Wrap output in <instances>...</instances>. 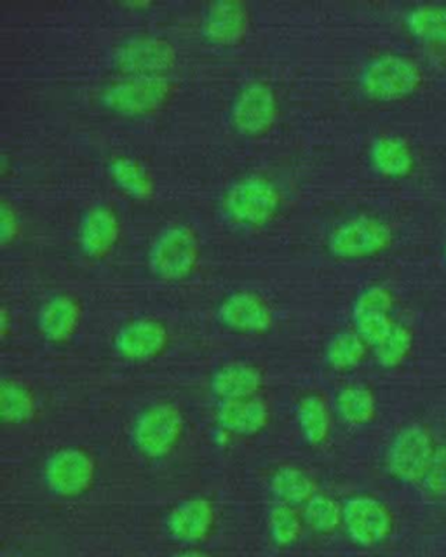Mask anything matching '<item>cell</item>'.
<instances>
[{
	"label": "cell",
	"mask_w": 446,
	"mask_h": 557,
	"mask_svg": "<svg viewBox=\"0 0 446 557\" xmlns=\"http://www.w3.org/2000/svg\"><path fill=\"white\" fill-rule=\"evenodd\" d=\"M281 200L276 183L262 174H246L225 188L220 209L233 225L260 228L280 213Z\"/></svg>",
	"instance_id": "obj_1"
},
{
	"label": "cell",
	"mask_w": 446,
	"mask_h": 557,
	"mask_svg": "<svg viewBox=\"0 0 446 557\" xmlns=\"http://www.w3.org/2000/svg\"><path fill=\"white\" fill-rule=\"evenodd\" d=\"M201 239L187 223L168 225L153 237L147 252L150 274L164 283H179L194 274L201 260Z\"/></svg>",
	"instance_id": "obj_2"
},
{
	"label": "cell",
	"mask_w": 446,
	"mask_h": 557,
	"mask_svg": "<svg viewBox=\"0 0 446 557\" xmlns=\"http://www.w3.org/2000/svg\"><path fill=\"white\" fill-rule=\"evenodd\" d=\"M185 434L182 409L168 400H159L136 414L129 441L138 455L149 460H161L175 451Z\"/></svg>",
	"instance_id": "obj_3"
},
{
	"label": "cell",
	"mask_w": 446,
	"mask_h": 557,
	"mask_svg": "<svg viewBox=\"0 0 446 557\" xmlns=\"http://www.w3.org/2000/svg\"><path fill=\"white\" fill-rule=\"evenodd\" d=\"M422 74L419 66L401 54H379L359 70L358 86L373 101L405 100L419 89Z\"/></svg>",
	"instance_id": "obj_4"
},
{
	"label": "cell",
	"mask_w": 446,
	"mask_h": 557,
	"mask_svg": "<svg viewBox=\"0 0 446 557\" xmlns=\"http://www.w3.org/2000/svg\"><path fill=\"white\" fill-rule=\"evenodd\" d=\"M171 95L168 77L121 75L101 89L100 101L109 112L123 117H145L158 112Z\"/></svg>",
	"instance_id": "obj_5"
},
{
	"label": "cell",
	"mask_w": 446,
	"mask_h": 557,
	"mask_svg": "<svg viewBox=\"0 0 446 557\" xmlns=\"http://www.w3.org/2000/svg\"><path fill=\"white\" fill-rule=\"evenodd\" d=\"M176 48L161 35H132L110 52V65L121 75L166 77L176 65Z\"/></svg>",
	"instance_id": "obj_6"
},
{
	"label": "cell",
	"mask_w": 446,
	"mask_h": 557,
	"mask_svg": "<svg viewBox=\"0 0 446 557\" xmlns=\"http://www.w3.org/2000/svg\"><path fill=\"white\" fill-rule=\"evenodd\" d=\"M393 231L375 216H355L333 226L326 237V252L335 260L356 261L376 257L389 248Z\"/></svg>",
	"instance_id": "obj_7"
},
{
	"label": "cell",
	"mask_w": 446,
	"mask_h": 557,
	"mask_svg": "<svg viewBox=\"0 0 446 557\" xmlns=\"http://www.w3.org/2000/svg\"><path fill=\"white\" fill-rule=\"evenodd\" d=\"M280 113L277 95L268 83L251 81L237 89L228 103L227 121L236 135L260 138L276 124Z\"/></svg>",
	"instance_id": "obj_8"
},
{
	"label": "cell",
	"mask_w": 446,
	"mask_h": 557,
	"mask_svg": "<svg viewBox=\"0 0 446 557\" xmlns=\"http://www.w3.org/2000/svg\"><path fill=\"white\" fill-rule=\"evenodd\" d=\"M42 475L49 493L60 498H77L95 484L97 461L86 449L66 446L49 455Z\"/></svg>",
	"instance_id": "obj_9"
},
{
	"label": "cell",
	"mask_w": 446,
	"mask_h": 557,
	"mask_svg": "<svg viewBox=\"0 0 446 557\" xmlns=\"http://www.w3.org/2000/svg\"><path fill=\"white\" fill-rule=\"evenodd\" d=\"M170 342V330L166 324L159 319L144 315L124 322L123 326L115 331L112 347L123 361L144 364L156 361L166 352Z\"/></svg>",
	"instance_id": "obj_10"
},
{
	"label": "cell",
	"mask_w": 446,
	"mask_h": 557,
	"mask_svg": "<svg viewBox=\"0 0 446 557\" xmlns=\"http://www.w3.org/2000/svg\"><path fill=\"white\" fill-rule=\"evenodd\" d=\"M433 437L422 426L402 429L387 451V469L402 483H417L424 479L434 457Z\"/></svg>",
	"instance_id": "obj_11"
},
{
	"label": "cell",
	"mask_w": 446,
	"mask_h": 557,
	"mask_svg": "<svg viewBox=\"0 0 446 557\" xmlns=\"http://www.w3.org/2000/svg\"><path fill=\"white\" fill-rule=\"evenodd\" d=\"M393 293L384 286L363 287L352 301L350 315L355 331L372 350L384 342L398 324L393 319Z\"/></svg>",
	"instance_id": "obj_12"
},
{
	"label": "cell",
	"mask_w": 446,
	"mask_h": 557,
	"mask_svg": "<svg viewBox=\"0 0 446 557\" xmlns=\"http://www.w3.org/2000/svg\"><path fill=\"white\" fill-rule=\"evenodd\" d=\"M216 319L225 330L237 335H265L274 326L271 305L253 292L228 293L216 307Z\"/></svg>",
	"instance_id": "obj_13"
},
{
	"label": "cell",
	"mask_w": 446,
	"mask_h": 557,
	"mask_svg": "<svg viewBox=\"0 0 446 557\" xmlns=\"http://www.w3.org/2000/svg\"><path fill=\"white\" fill-rule=\"evenodd\" d=\"M121 220L112 206L97 202L80 213L77 223V246L92 261L106 260L121 240Z\"/></svg>",
	"instance_id": "obj_14"
},
{
	"label": "cell",
	"mask_w": 446,
	"mask_h": 557,
	"mask_svg": "<svg viewBox=\"0 0 446 557\" xmlns=\"http://www.w3.org/2000/svg\"><path fill=\"white\" fill-rule=\"evenodd\" d=\"M347 535L361 547L382 544L393 531L389 509L373 496H355L344 505V521Z\"/></svg>",
	"instance_id": "obj_15"
},
{
	"label": "cell",
	"mask_w": 446,
	"mask_h": 557,
	"mask_svg": "<svg viewBox=\"0 0 446 557\" xmlns=\"http://www.w3.org/2000/svg\"><path fill=\"white\" fill-rule=\"evenodd\" d=\"M250 11L237 0H219L206 4L201 13L202 39L219 48H233L246 39L250 32Z\"/></svg>",
	"instance_id": "obj_16"
},
{
	"label": "cell",
	"mask_w": 446,
	"mask_h": 557,
	"mask_svg": "<svg viewBox=\"0 0 446 557\" xmlns=\"http://www.w3.org/2000/svg\"><path fill=\"white\" fill-rule=\"evenodd\" d=\"M83 315V304L75 296L60 293L40 305L37 327L51 344H66L79 331Z\"/></svg>",
	"instance_id": "obj_17"
},
{
	"label": "cell",
	"mask_w": 446,
	"mask_h": 557,
	"mask_svg": "<svg viewBox=\"0 0 446 557\" xmlns=\"http://www.w3.org/2000/svg\"><path fill=\"white\" fill-rule=\"evenodd\" d=\"M214 417L223 432L237 435V437H257L271 423V408L259 396L248 397V399L222 400L216 406Z\"/></svg>",
	"instance_id": "obj_18"
},
{
	"label": "cell",
	"mask_w": 446,
	"mask_h": 557,
	"mask_svg": "<svg viewBox=\"0 0 446 557\" xmlns=\"http://www.w3.org/2000/svg\"><path fill=\"white\" fill-rule=\"evenodd\" d=\"M262 387V370L251 362H227L219 366L210 376V391L219 403L257 397Z\"/></svg>",
	"instance_id": "obj_19"
},
{
	"label": "cell",
	"mask_w": 446,
	"mask_h": 557,
	"mask_svg": "<svg viewBox=\"0 0 446 557\" xmlns=\"http://www.w3.org/2000/svg\"><path fill=\"white\" fill-rule=\"evenodd\" d=\"M214 524V509L206 498L179 502L168 516L166 528L173 539L184 544H196L210 535Z\"/></svg>",
	"instance_id": "obj_20"
},
{
	"label": "cell",
	"mask_w": 446,
	"mask_h": 557,
	"mask_svg": "<svg viewBox=\"0 0 446 557\" xmlns=\"http://www.w3.org/2000/svg\"><path fill=\"white\" fill-rule=\"evenodd\" d=\"M370 168L384 178H405L413 170V153L405 139L384 135L373 139L368 150Z\"/></svg>",
	"instance_id": "obj_21"
},
{
	"label": "cell",
	"mask_w": 446,
	"mask_h": 557,
	"mask_svg": "<svg viewBox=\"0 0 446 557\" xmlns=\"http://www.w3.org/2000/svg\"><path fill=\"white\" fill-rule=\"evenodd\" d=\"M298 431L312 448H321L329 443L332 435V413L324 397L318 394H307L298 400L295 409Z\"/></svg>",
	"instance_id": "obj_22"
},
{
	"label": "cell",
	"mask_w": 446,
	"mask_h": 557,
	"mask_svg": "<svg viewBox=\"0 0 446 557\" xmlns=\"http://www.w3.org/2000/svg\"><path fill=\"white\" fill-rule=\"evenodd\" d=\"M107 173L119 190L126 194L129 199L147 200L156 191V182L149 170L133 157L117 156L110 159Z\"/></svg>",
	"instance_id": "obj_23"
},
{
	"label": "cell",
	"mask_w": 446,
	"mask_h": 557,
	"mask_svg": "<svg viewBox=\"0 0 446 557\" xmlns=\"http://www.w3.org/2000/svg\"><path fill=\"white\" fill-rule=\"evenodd\" d=\"M37 399L27 382L4 379L0 385V414L5 425H25L36 418Z\"/></svg>",
	"instance_id": "obj_24"
},
{
	"label": "cell",
	"mask_w": 446,
	"mask_h": 557,
	"mask_svg": "<svg viewBox=\"0 0 446 557\" xmlns=\"http://www.w3.org/2000/svg\"><path fill=\"white\" fill-rule=\"evenodd\" d=\"M271 492L276 496L277 504L300 507L318 495V486L311 474L298 467L286 466L277 469L271 478Z\"/></svg>",
	"instance_id": "obj_25"
},
{
	"label": "cell",
	"mask_w": 446,
	"mask_h": 557,
	"mask_svg": "<svg viewBox=\"0 0 446 557\" xmlns=\"http://www.w3.org/2000/svg\"><path fill=\"white\" fill-rule=\"evenodd\" d=\"M368 345L355 330H342L324 345V362L333 371H350L364 361Z\"/></svg>",
	"instance_id": "obj_26"
},
{
	"label": "cell",
	"mask_w": 446,
	"mask_h": 557,
	"mask_svg": "<svg viewBox=\"0 0 446 557\" xmlns=\"http://www.w3.org/2000/svg\"><path fill=\"white\" fill-rule=\"evenodd\" d=\"M338 417L349 425L363 426L376 417V399L373 392L363 385H347L335 397Z\"/></svg>",
	"instance_id": "obj_27"
},
{
	"label": "cell",
	"mask_w": 446,
	"mask_h": 557,
	"mask_svg": "<svg viewBox=\"0 0 446 557\" xmlns=\"http://www.w3.org/2000/svg\"><path fill=\"white\" fill-rule=\"evenodd\" d=\"M405 23L416 39L434 46H446V5H419L411 9Z\"/></svg>",
	"instance_id": "obj_28"
},
{
	"label": "cell",
	"mask_w": 446,
	"mask_h": 557,
	"mask_svg": "<svg viewBox=\"0 0 446 557\" xmlns=\"http://www.w3.org/2000/svg\"><path fill=\"white\" fill-rule=\"evenodd\" d=\"M302 518L307 527L315 533L326 535L340 527L344 521V507L337 500H333L332 496L318 493L303 505Z\"/></svg>",
	"instance_id": "obj_29"
},
{
	"label": "cell",
	"mask_w": 446,
	"mask_h": 557,
	"mask_svg": "<svg viewBox=\"0 0 446 557\" xmlns=\"http://www.w3.org/2000/svg\"><path fill=\"white\" fill-rule=\"evenodd\" d=\"M303 522L295 507L276 504L268 516L269 536L277 547H289L302 536Z\"/></svg>",
	"instance_id": "obj_30"
},
{
	"label": "cell",
	"mask_w": 446,
	"mask_h": 557,
	"mask_svg": "<svg viewBox=\"0 0 446 557\" xmlns=\"http://www.w3.org/2000/svg\"><path fill=\"white\" fill-rule=\"evenodd\" d=\"M411 347H413V333L402 324H396L391 331L389 336L373 348V357L376 364L382 366L385 370H393L405 362L410 356Z\"/></svg>",
	"instance_id": "obj_31"
},
{
	"label": "cell",
	"mask_w": 446,
	"mask_h": 557,
	"mask_svg": "<svg viewBox=\"0 0 446 557\" xmlns=\"http://www.w3.org/2000/svg\"><path fill=\"white\" fill-rule=\"evenodd\" d=\"M422 483L428 487L429 493L437 496L446 495V446L434 451L433 461H431Z\"/></svg>",
	"instance_id": "obj_32"
},
{
	"label": "cell",
	"mask_w": 446,
	"mask_h": 557,
	"mask_svg": "<svg viewBox=\"0 0 446 557\" xmlns=\"http://www.w3.org/2000/svg\"><path fill=\"white\" fill-rule=\"evenodd\" d=\"M22 223H20L18 213L10 202L0 205V243L2 246H10L11 243L18 239Z\"/></svg>",
	"instance_id": "obj_33"
},
{
	"label": "cell",
	"mask_w": 446,
	"mask_h": 557,
	"mask_svg": "<svg viewBox=\"0 0 446 557\" xmlns=\"http://www.w3.org/2000/svg\"><path fill=\"white\" fill-rule=\"evenodd\" d=\"M0 321H2V324H0V331H2V338H5L8 336V333H10V313H8V309H2V313H0Z\"/></svg>",
	"instance_id": "obj_34"
},
{
	"label": "cell",
	"mask_w": 446,
	"mask_h": 557,
	"mask_svg": "<svg viewBox=\"0 0 446 557\" xmlns=\"http://www.w3.org/2000/svg\"><path fill=\"white\" fill-rule=\"evenodd\" d=\"M173 557H211L208 554L199 553V550H184V553L176 554Z\"/></svg>",
	"instance_id": "obj_35"
},
{
	"label": "cell",
	"mask_w": 446,
	"mask_h": 557,
	"mask_svg": "<svg viewBox=\"0 0 446 557\" xmlns=\"http://www.w3.org/2000/svg\"><path fill=\"white\" fill-rule=\"evenodd\" d=\"M445 261H446V248H445Z\"/></svg>",
	"instance_id": "obj_36"
}]
</instances>
